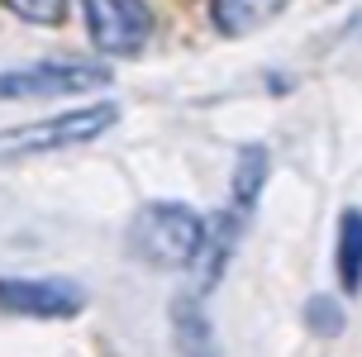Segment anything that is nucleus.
Listing matches in <instances>:
<instances>
[{
    "label": "nucleus",
    "mask_w": 362,
    "mask_h": 357,
    "mask_svg": "<svg viewBox=\"0 0 362 357\" xmlns=\"http://www.w3.org/2000/svg\"><path fill=\"white\" fill-rule=\"evenodd\" d=\"M129 252L158 271H186L205 257L210 219H200L181 200H148L144 210L129 219Z\"/></svg>",
    "instance_id": "obj_1"
},
{
    "label": "nucleus",
    "mask_w": 362,
    "mask_h": 357,
    "mask_svg": "<svg viewBox=\"0 0 362 357\" xmlns=\"http://www.w3.org/2000/svg\"><path fill=\"white\" fill-rule=\"evenodd\" d=\"M119 124V105L95 100V105H76L34 124H15L0 129V162H24V158H43V153H62V148H81L95 143L105 129Z\"/></svg>",
    "instance_id": "obj_2"
},
{
    "label": "nucleus",
    "mask_w": 362,
    "mask_h": 357,
    "mask_svg": "<svg viewBox=\"0 0 362 357\" xmlns=\"http://www.w3.org/2000/svg\"><path fill=\"white\" fill-rule=\"evenodd\" d=\"M115 71L105 62H29V67L0 71V100H48V95H76V90L110 86Z\"/></svg>",
    "instance_id": "obj_3"
},
{
    "label": "nucleus",
    "mask_w": 362,
    "mask_h": 357,
    "mask_svg": "<svg viewBox=\"0 0 362 357\" xmlns=\"http://www.w3.org/2000/svg\"><path fill=\"white\" fill-rule=\"evenodd\" d=\"M86 34L105 57H139L153 38L148 0H81Z\"/></svg>",
    "instance_id": "obj_4"
},
{
    "label": "nucleus",
    "mask_w": 362,
    "mask_h": 357,
    "mask_svg": "<svg viewBox=\"0 0 362 357\" xmlns=\"http://www.w3.org/2000/svg\"><path fill=\"white\" fill-rule=\"evenodd\" d=\"M86 291L67 276H0V310L19 320H72Z\"/></svg>",
    "instance_id": "obj_5"
},
{
    "label": "nucleus",
    "mask_w": 362,
    "mask_h": 357,
    "mask_svg": "<svg viewBox=\"0 0 362 357\" xmlns=\"http://www.w3.org/2000/svg\"><path fill=\"white\" fill-rule=\"evenodd\" d=\"M172 339H177L181 357H219L215 329H210V320H205L200 295H181V300H172Z\"/></svg>",
    "instance_id": "obj_6"
},
{
    "label": "nucleus",
    "mask_w": 362,
    "mask_h": 357,
    "mask_svg": "<svg viewBox=\"0 0 362 357\" xmlns=\"http://www.w3.org/2000/svg\"><path fill=\"white\" fill-rule=\"evenodd\" d=\"M286 10V0H210V19L224 38H248Z\"/></svg>",
    "instance_id": "obj_7"
},
{
    "label": "nucleus",
    "mask_w": 362,
    "mask_h": 357,
    "mask_svg": "<svg viewBox=\"0 0 362 357\" xmlns=\"http://www.w3.org/2000/svg\"><path fill=\"white\" fill-rule=\"evenodd\" d=\"M267 148L262 143H243L238 148V162H234V214H248L262 196V186H267Z\"/></svg>",
    "instance_id": "obj_8"
},
{
    "label": "nucleus",
    "mask_w": 362,
    "mask_h": 357,
    "mask_svg": "<svg viewBox=\"0 0 362 357\" xmlns=\"http://www.w3.org/2000/svg\"><path fill=\"white\" fill-rule=\"evenodd\" d=\"M334 267H339L344 291L358 295L362 291V210L339 214V252H334Z\"/></svg>",
    "instance_id": "obj_9"
},
{
    "label": "nucleus",
    "mask_w": 362,
    "mask_h": 357,
    "mask_svg": "<svg viewBox=\"0 0 362 357\" xmlns=\"http://www.w3.org/2000/svg\"><path fill=\"white\" fill-rule=\"evenodd\" d=\"M305 329L315 334V339H339V334L348 329L344 305L334 300V295H310L305 300Z\"/></svg>",
    "instance_id": "obj_10"
},
{
    "label": "nucleus",
    "mask_w": 362,
    "mask_h": 357,
    "mask_svg": "<svg viewBox=\"0 0 362 357\" xmlns=\"http://www.w3.org/2000/svg\"><path fill=\"white\" fill-rule=\"evenodd\" d=\"M10 10H15L19 19H29V24H48V29H57V24H67L72 0H10Z\"/></svg>",
    "instance_id": "obj_11"
}]
</instances>
